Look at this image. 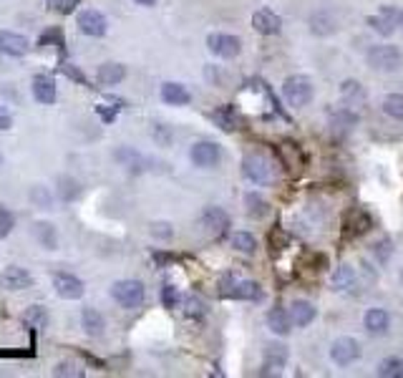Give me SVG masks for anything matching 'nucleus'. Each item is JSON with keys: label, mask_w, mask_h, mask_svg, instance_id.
Wrapping results in <instances>:
<instances>
[{"label": "nucleus", "mask_w": 403, "mask_h": 378, "mask_svg": "<svg viewBox=\"0 0 403 378\" xmlns=\"http://www.w3.org/2000/svg\"><path fill=\"white\" fill-rule=\"evenodd\" d=\"M333 124L343 126V129H353V126L358 124V113L348 111V108H338V111L333 113Z\"/></svg>", "instance_id": "c9c22d12"}, {"label": "nucleus", "mask_w": 403, "mask_h": 378, "mask_svg": "<svg viewBox=\"0 0 403 378\" xmlns=\"http://www.w3.org/2000/svg\"><path fill=\"white\" fill-rule=\"evenodd\" d=\"M212 119L220 124V129H225V132H234L237 129V119H234L232 111H227V108H220V111L212 113Z\"/></svg>", "instance_id": "e433bc0d"}, {"label": "nucleus", "mask_w": 403, "mask_h": 378, "mask_svg": "<svg viewBox=\"0 0 403 378\" xmlns=\"http://www.w3.org/2000/svg\"><path fill=\"white\" fill-rule=\"evenodd\" d=\"M113 157L119 159L121 167H126V169L134 172V174L146 172V164H149V159H146L144 154H139L136 149H132V146H121V149H116V154H113Z\"/></svg>", "instance_id": "6ab92c4d"}, {"label": "nucleus", "mask_w": 403, "mask_h": 378, "mask_svg": "<svg viewBox=\"0 0 403 378\" xmlns=\"http://www.w3.org/2000/svg\"><path fill=\"white\" fill-rule=\"evenodd\" d=\"M365 61H368V66H371V69L383 71V74H393V71H401L403 53L396 48V46L381 43V46H371V48H368Z\"/></svg>", "instance_id": "f03ea898"}, {"label": "nucleus", "mask_w": 403, "mask_h": 378, "mask_svg": "<svg viewBox=\"0 0 403 378\" xmlns=\"http://www.w3.org/2000/svg\"><path fill=\"white\" fill-rule=\"evenodd\" d=\"M340 94L346 96L348 101H351V99H365L363 86H360L358 81H353V78H351V81H343V83H340Z\"/></svg>", "instance_id": "ea45409f"}, {"label": "nucleus", "mask_w": 403, "mask_h": 378, "mask_svg": "<svg viewBox=\"0 0 403 378\" xmlns=\"http://www.w3.org/2000/svg\"><path fill=\"white\" fill-rule=\"evenodd\" d=\"M207 48L212 50L217 58H225V61H232L239 56L242 50V41L232 33H209L207 36Z\"/></svg>", "instance_id": "39448f33"}, {"label": "nucleus", "mask_w": 403, "mask_h": 378, "mask_svg": "<svg viewBox=\"0 0 403 378\" xmlns=\"http://www.w3.org/2000/svg\"><path fill=\"white\" fill-rule=\"evenodd\" d=\"M78 3H81V0H63V13H73Z\"/></svg>", "instance_id": "de8ad7c7"}, {"label": "nucleus", "mask_w": 403, "mask_h": 378, "mask_svg": "<svg viewBox=\"0 0 403 378\" xmlns=\"http://www.w3.org/2000/svg\"><path fill=\"white\" fill-rule=\"evenodd\" d=\"M0 53L8 58H23L31 53V41L23 33L0 31Z\"/></svg>", "instance_id": "9d476101"}, {"label": "nucleus", "mask_w": 403, "mask_h": 378, "mask_svg": "<svg viewBox=\"0 0 403 378\" xmlns=\"http://www.w3.org/2000/svg\"><path fill=\"white\" fill-rule=\"evenodd\" d=\"M61 69H63V71H66V74H69V76H71V78H73V81H78V83H86V76H83V74H81V71H76V69H73V66H71V63H63Z\"/></svg>", "instance_id": "49530a36"}, {"label": "nucleus", "mask_w": 403, "mask_h": 378, "mask_svg": "<svg viewBox=\"0 0 403 378\" xmlns=\"http://www.w3.org/2000/svg\"><path fill=\"white\" fill-rule=\"evenodd\" d=\"M13 227H15V214L0 204V237H8L13 232Z\"/></svg>", "instance_id": "58836bf2"}, {"label": "nucleus", "mask_w": 403, "mask_h": 378, "mask_svg": "<svg viewBox=\"0 0 403 378\" xmlns=\"http://www.w3.org/2000/svg\"><path fill=\"white\" fill-rule=\"evenodd\" d=\"M13 129V113L8 111V106L0 104V132H10Z\"/></svg>", "instance_id": "a18cd8bd"}, {"label": "nucleus", "mask_w": 403, "mask_h": 378, "mask_svg": "<svg viewBox=\"0 0 403 378\" xmlns=\"http://www.w3.org/2000/svg\"><path fill=\"white\" fill-rule=\"evenodd\" d=\"M33 237L41 242L45 250H56L58 247V230L50 222H33Z\"/></svg>", "instance_id": "b1692460"}, {"label": "nucleus", "mask_w": 403, "mask_h": 378, "mask_svg": "<svg viewBox=\"0 0 403 378\" xmlns=\"http://www.w3.org/2000/svg\"><path fill=\"white\" fill-rule=\"evenodd\" d=\"M252 28L260 36H277V33L283 31V18L275 10H270V8H260L252 15Z\"/></svg>", "instance_id": "4468645a"}, {"label": "nucleus", "mask_w": 403, "mask_h": 378, "mask_svg": "<svg viewBox=\"0 0 403 378\" xmlns=\"http://www.w3.org/2000/svg\"><path fill=\"white\" fill-rule=\"evenodd\" d=\"M28 200H31L33 207H41V209H50V207H53V197H50V192L43 187V184H36V187H31V195H28Z\"/></svg>", "instance_id": "2f4dec72"}, {"label": "nucleus", "mask_w": 403, "mask_h": 378, "mask_svg": "<svg viewBox=\"0 0 403 378\" xmlns=\"http://www.w3.org/2000/svg\"><path fill=\"white\" fill-rule=\"evenodd\" d=\"M199 225L204 227L209 234L220 237V234H225L227 230H229V214H227L222 207H207L204 212H202Z\"/></svg>", "instance_id": "2eb2a0df"}, {"label": "nucleus", "mask_w": 403, "mask_h": 378, "mask_svg": "<svg viewBox=\"0 0 403 378\" xmlns=\"http://www.w3.org/2000/svg\"><path fill=\"white\" fill-rule=\"evenodd\" d=\"M53 376L81 378L83 376V368L78 363H73V360H61V363H56V368H53Z\"/></svg>", "instance_id": "f704fd0d"}, {"label": "nucleus", "mask_w": 403, "mask_h": 378, "mask_svg": "<svg viewBox=\"0 0 403 378\" xmlns=\"http://www.w3.org/2000/svg\"><path fill=\"white\" fill-rule=\"evenodd\" d=\"M333 288L338 290V293H348V290L353 293V290L358 288V275H355V270H353L351 265H340L338 270H335Z\"/></svg>", "instance_id": "393cba45"}, {"label": "nucleus", "mask_w": 403, "mask_h": 378, "mask_svg": "<svg viewBox=\"0 0 403 378\" xmlns=\"http://www.w3.org/2000/svg\"><path fill=\"white\" fill-rule=\"evenodd\" d=\"M31 91H33V99H36L38 104H43V106H50V104H56L58 88H56V81H53V76H48V74L33 76Z\"/></svg>", "instance_id": "ddd939ff"}, {"label": "nucleus", "mask_w": 403, "mask_h": 378, "mask_svg": "<svg viewBox=\"0 0 403 378\" xmlns=\"http://www.w3.org/2000/svg\"><path fill=\"white\" fill-rule=\"evenodd\" d=\"M45 6H48L50 10H58V13H63V0H45Z\"/></svg>", "instance_id": "09e8293b"}, {"label": "nucleus", "mask_w": 403, "mask_h": 378, "mask_svg": "<svg viewBox=\"0 0 403 378\" xmlns=\"http://www.w3.org/2000/svg\"><path fill=\"white\" fill-rule=\"evenodd\" d=\"M283 96H285V101H288L290 106L302 108V106H308L310 101H313L315 86L305 74H292V76H288V78H285Z\"/></svg>", "instance_id": "f257e3e1"}, {"label": "nucleus", "mask_w": 403, "mask_h": 378, "mask_svg": "<svg viewBox=\"0 0 403 378\" xmlns=\"http://www.w3.org/2000/svg\"><path fill=\"white\" fill-rule=\"evenodd\" d=\"M0 164H3V154H0Z\"/></svg>", "instance_id": "3c124183"}, {"label": "nucleus", "mask_w": 403, "mask_h": 378, "mask_svg": "<svg viewBox=\"0 0 403 378\" xmlns=\"http://www.w3.org/2000/svg\"><path fill=\"white\" fill-rule=\"evenodd\" d=\"M285 363H288V348L283 343H267L264 346V368L280 371Z\"/></svg>", "instance_id": "a878e982"}, {"label": "nucleus", "mask_w": 403, "mask_h": 378, "mask_svg": "<svg viewBox=\"0 0 403 378\" xmlns=\"http://www.w3.org/2000/svg\"><path fill=\"white\" fill-rule=\"evenodd\" d=\"M61 43H63L61 28H48V31H43L38 36V46H41V48H45V46H61Z\"/></svg>", "instance_id": "4c0bfd02"}, {"label": "nucleus", "mask_w": 403, "mask_h": 378, "mask_svg": "<svg viewBox=\"0 0 403 378\" xmlns=\"http://www.w3.org/2000/svg\"><path fill=\"white\" fill-rule=\"evenodd\" d=\"M242 174L255 184H270L275 179L272 174V164L262 157V154H247L242 159Z\"/></svg>", "instance_id": "423d86ee"}, {"label": "nucleus", "mask_w": 403, "mask_h": 378, "mask_svg": "<svg viewBox=\"0 0 403 378\" xmlns=\"http://www.w3.org/2000/svg\"><path fill=\"white\" fill-rule=\"evenodd\" d=\"M383 111L390 119L403 121V94H388L383 99Z\"/></svg>", "instance_id": "473e14b6"}, {"label": "nucleus", "mask_w": 403, "mask_h": 378, "mask_svg": "<svg viewBox=\"0 0 403 378\" xmlns=\"http://www.w3.org/2000/svg\"><path fill=\"white\" fill-rule=\"evenodd\" d=\"M184 315H187V318H202V315H204V302H202L199 298L189 295L187 300H184Z\"/></svg>", "instance_id": "79ce46f5"}, {"label": "nucleus", "mask_w": 403, "mask_h": 378, "mask_svg": "<svg viewBox=\"0 0 403 378\" xmlns=\"http://www.w3.org/2000/svg\"><path fill=\"white\" fill-rule=\"evenodd\" d=\"M245 209L250 217H255V220H262V217H267V212H270V204H267V200H264L262 195H257V192H247L245 195Z\"/></svg>", "instance_id": "cd10ccee"}, {"label": "nucleus", "mask_w": 403, "mask_h": 378, "mask_svg": "<svg viewBox=\"0 0 403 378\" xmlns=\"http://www.w3.org/2000/svg\"><path fill=\"white\" fill-rule=\"evenodd\" d=\"M96 78H99V83H104V86H116V83H121L126 78V66L116 61L101 63Z\"/></svg>", "instance_id": "aec40b11"}, {"label": "nucleus", "mask_w": 403, "mask_h": 378, "mask_svg": "<svg viewBox=\"0 0 403 378\" xmlns=\"http://www.w3.org/2000/svg\"><path fill=\"white\" fill-rule=\"evenodd\" d=\"M222 298H237V300H260L262 290L255 280H227L222 288Z\"/></svg>", "instance_id": "9b49d317"}, {"label": "nucleus", "mask_w": 403, "mask_h": 378, "mask_svg": "<svg viewBox=\"0 0 403 378\" xmlns=\"http://www.w3.org/2000/svg\"><path fill=\"white\" fill-rule=\"evenodd\" d=\"M53 290L63 300H81L83 293H86V285H83L81 277L71 275V272H56L53 275Z\"/></svg>", "instance_id": "1a4fd4ad"}, {"label": "nucleus", "mask_w": 403, "mask_h": 378, "mask_svg": "<svg viewBox=\"0 0 403 378\" xmlns=\"http://www.w3.org/2000/svg\"><path fill=\"white\" fill-rule=\"evenodd\" d=\"M76 25H78V31L88 38H104L108 31L106 15L99 10H91V8H86V10H81L76 15Z\"/></svg>", "instance_id": "0eeeda50"}, {"label": "nucleus", "mask_w": 403, "mask_h": 378, "mask_svg": "<svg viewBox=\"0 0 403 378\" xmlns=\"http://www.w3.org/2000/svg\"><path fill=\"white\" fill-rule=\"evenodd\" d=\"M292 321H290V313L283 308H272L270 313H267V328H270L275 335H288L290 330H292Z\"/></svg>", "instance_id": "bb28decb"}, {"label": "nucleus", "mask_w": 403, "mask_h": 378, "mask_svg": "<svg viewBox=\"0 0 403 378\" xmlns=\"http://www.w3.org/2000/svg\"><path fill=\"white\" fill-rule=\"evenodd\" d=\"M330 358L335 365H351L360 358V343L351 335H340L330 346Z\"/></svg>", "instance_id": "6e6552de"}, {"label": "nucleus", "mask_w": 403, "mask_h": 378, "mask_svg": "<svg viewBox=\"0 0 403 378\" xmlns=\"http://www.w3.org/2000/svg\"><path fill=\"white\" fill-rule=\"evenodd\" d=\"M134 3H139V6H144V8H154L159 0H134Z\"/></svg>", "instance_id": "8fccbe9b"}, {"label": "nucleus", "mask_w": 403, "mask_h": 378, "mask_svg": "<svg viewBox=\"0 0 403 378\" xmlns=\"http://www.w3.org/2000/svg\"><path fill=\"white\" fill-rule=\"evenodd\" d=\"M149 232L154 234L157 239H169L171 234H174V230H171L169 222H151Z\"/></svg>", "instance_id": "c03bdc74"}, {"label": "nucleus", "mask_w": 403, "mask_h": 378, "mask_svg": "<svg viewBox=\"0 0 403 378\" xmlns=\"http://www.w3.org/2000/svg\"><path fill=\"white\" fill-rule=\"evenodd\" d=\"M373 255L378 258V262L386 265L390 260V255H393V242L390 239H378L376 247H373Z\"/></svg>", "instance_id": "a19ab883"}, {"label": "nucleus", "mask_w": 403, "mask_h": 378, "mask_svg": "<svg viewBox=\"0 0 403 378\" xmlns=\"http://www.w3.org/2000/svg\"><path fill=\"white\" fill-rule=\"evenodd\" d=\"M159 298H162V305L164 308H176L179 305V293H176L174 285H164L162 293H159Z\"/></svg>", "instance_id": "37998d69"}, {"label": "nucleus", "mask_w": 403, "mask_h": 378, "mask_svg": "<svg viewBox=\"0 0 403 378\" xmlns=\"http://www.w3.org/2000/svg\"><path fill=\"white\" fill-rule=\"evenodd\" d=\"M0 285L10 293H18V290L33 288V275L20 265H8L6 270L0 272Z\"/></svg>", "instance_id": "f8f14e48"}, {"label": "nucleus", "mask_w": 403, "mask_h": 378, "mask_svg": "<svg viewBox=\"0 0 403 378\" xmlns=\"http://www.w3.org/2000/svg\"><path fill=\"white\" fill-rule=\"evenodd\" d=\"M23 326H28L31 330H45L50 323V315L48 310L43 308V305H28V308L23 310Z\"/></svg>", "instance_id": "4be33fe9"}, {"label": "nucleus", "mask_w": 403, "mask_h": 378, "mask_svg": "<svg viewBox=\"0 0 403 378\" xmlns=\"http://www.w3.org/2000/svg\"><path fill=\"white\" fill-rule=\"evenodd\" d=\"M376 373L381 378H403V358H396V356L383 358L381 363H378Z\"/></svg>", "instance_id": "c756f323"}, {"label": "nucleus", "mask_w": 403, "mask_h": 378, "mask_svg": "<svg viewBox=\"0 0 403 378\" xmlns=\"http://www.w3.org/2000/svg\"><path fill=\"white\" fill-rule=\"evenodd\" d=\"M111 298L119 302L121 308L126 310H136L144 305L146 300V290L139 280H116L111 285Z\"/></svg>", "instance_id": "7ed1b4c3"}, {"label": "nucleus", "mask_w": 403, "mask_h": 378, "mask_svg": "<svg viewBox=\"0 0 403 378\" xmlns=\"http://www.w3.org/2000/svg\"><path fill=\"white\" fill-rule=\"evenodd\" d=\"M189 159L195 167L199 169H212L222 162V146L217 141H209V139H202V141H195L192 149H189Z\"/></svg>", "instance_id": "20e7f679"}, {"label": "nucleus", "mask_w": 403, "mask_h": 378, "mask_svg": "<svg viewBox=\"0 0 403 378\" xmlns=\"http://www.w3.org/2000/svg\"><path fill=\"white\" fill-rule=\"evenodd\" d=\"M310 31H313L315 36H333V33L338 31V20L327 10H318L310 15Z\"/></svg>", "instance_id": "5701e85b"}, {"label": "nucleus", "mask_w": 403, "mask_h": 378, "mask_svg": "<svg viewBox=\"0 0 403 378\" xmlns=\"http://www.w3.org/2000/svg\"><path fill=\"white\" fill-rule=\"evenodd\" d=\"M363 326L371 335H383V333H388L390 318H388V313H386L383 308H371V310H365Z\"/></svg>", "instance_id": "f3484780"}, {"label": "nucleus", "mask_w": 403, "mask_h": 378, "mask_svg": "<svg viewBox=\"0 0 403 378\" xmlns=\"http://www.w3.org/2000/svg\"><path fill=\"white\" fill-rule=\"evenodd\" d=\"M159 96H162V101L164 104H169V106H187L189 101H192V94L187 91V86H182V83H176V81L162 83Z\"/></svg>", "instance_id": "dca6fc26"}, {"label": "nucleus", "mask_w": 403, "mask_h": 378, "mask_svg": "<svg viewBox=\"0 0 403 378\" xmlns=\"http://www.w3.org/2000/svg\"><path fill=\"white\" fill-rule=\"evenodd\" d=\"M290 321L295 323L297 328H305L310 326V323L315 321V315H318V310H315V305L310 300H292L290 302Z\"/></svg>", "instance_id": "a211bd4d"}, {"label": "nucleus", "mask_w": 403, "mask_h": 378, "mask_svg": "<svg viewBox=\"0 0 403 378\" xmlns=\"http://www.w3.org/2000/svg\"><path fill=\"white\" fill-rule=\"evenodd\" d=\"M232 247L237 252H242V255H252V252L257 250V239H255V234H250V232H234Z\"/></svg>", "instance_id": "7c9ffc66"}, {"label": "nucleus", "mask_w": 403, "mask_h": 378, "mask_svg": "<svg viewBox=\"0 0 403 378\" xmlns=\"http://www.w3.org/2000/svg\"><path fill=\"white\" fill-rule=\"evenodd\" d=\"M365 23L371 25L373 31L378 33V36H393V31H396V25L390 23L388 18H386V15H381V13H378V15H368V18H365Z\"/></svg>", "instance_id": "72a5a7b5"}, {"label": "nucleus", "mask_w": 403, "mask_h": 378, "mask_svg": "<svg viewBox=\"0 0 403 378\" xmlns=\"http://www.w3.org/2000/svg\"><path fill=\"white\" fill-rule=\"evenodd\" d=\"M58 197L63 202H76L81 197V182L73 179V176H58Z\"/></svg>", "instance_id": "c85d7f7f"}, {"label": "nucleus", "mask_w": 403, "mask_h": 378, "mask_svg": "<svg viewBox=\"0 0 403 378\" xmlns=\"http://www.w3.org/2000/svg\"><path fill=\"white\" fill-rule=\"evenodd\" d=\"M81 326H83V330H86V335H91V338H101L104 330H106V321H104V315H101L96 308H83Z\"/></svg>", "instance_id": "412c9836"}]
</instances>
